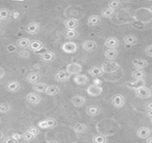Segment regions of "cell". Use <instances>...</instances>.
Wrapping results in <instances>:
<instances>
[{"label": "cell", "instance_id": "19", "mask_svg": "<svg viewBox=\"0 0 152 143\" xmlns=\"http://www.w3.org/2000/svg\"><path fill=\"white\" fill-rule=\"evenodd\" d=\"M73 81L77 85H85L86 83L89 82V78L84 74H79L74 76Z\"/></svg>", "mask_w": 152, "mask_h": 143}, {"label": "cell", "instance_id": "29", "mask_svg": "<svg viewBox=\"0 0 152 143\" xmlns=\"http://www.w3.org/2000/svg\"><path fill=\"white\" fill-rule=\"evenodd\" d=\"M72 130L75 133L77 134H82L84 133L87 130V126L84 123L79 122L77 123L72 127Z\"/></svg>", "mask_w": 152, "mask_h": 143}, {"label": "cell", "instance_id": "30", "mask_svg": "<svg viewBox=\"0 0 152 143\" xmlns=\"http://www.w3.org/2000/svg\"><path fill=\"white\" fill-rule=\"evenodd\" d=\"M26 79L30 84H34L39 81L40 75L39 73H37V72H30V73L28 74Z\"/></svg>", "mask_w": 152, "mask_h": 143}, {"label": "cell", "instance_id": "6", "mask_svg": "<svg viewBox=\"0 0 152 143\" xmlns=\"http://www.w3.org/2000/svg\"><path fill=\"white\" fill-rule=\"evenodd\" d=\"M135 94L137 98L145 100V99L150 98L151 97V88L145 86L144 87H141L140 89L136 90Z\"/></svg>", "mask_w": 152, "mask_h": 143}, {"label": "cell", "instance_id": "25", "mask_svg": "<svg viewBox=\"0 0 152 143\" xmlns=\"http://www.w3.org/2000/svg\"><path fill=\"white\" fill-rule=\"evenodd\" d=\"M104 55L109 60H113L119 55V51L116 49H108L104 52Z\"/></svg>", "mask_w": 152, "mask_h": 143}, {"label": "cell", "instance_id": "11", "mask_svg": "<svg viewBox=\"0 0 152 143\" xmlns=\"http://www.w3.org/2000/svg\"><path fill=\"white\" fill-rule=\"evenodd\" d=\"M151 130L148 127H141L137 131V136L139 138L146 139L151 136Z\"/></svg>", "mask_w": 152, "mask_h": 143}, {"label": "cell", "instance_id": "7", "mask_svg": "<svg viewBox=\"0 0 152 143\" xmlns=\"http://www.w3.org/2000/svg\"><path fill=\"white\" fill-rule=\"evenodd\" d=\"M56 125V120L54 118H47L43 120L38 123V127L42 129H49L53 128Z\"/></svg>", "mask_w": 152, "mask_h": 143}, {"label": "cell", "instance_id": "43", "mask_svg": "<svg viewBox=\"0 0 152 143\" xmlns=\"http://www.w3.org/2000/svg\"><path fill=\"white\" fill-rule=\"evenodd\" d=\"M3 143H19V141L15 140L12 137H7L4 139Z\"/></svg>", "mask_w": 152, "mask_h": 143}, {"label": "cell", "instance_id": "50", "mask_svg": "<svg viewBox=\"0 0 152 143\" xmlns=\"http://www.w3.org/2000/svg\"><path fill=\"white\" fill-rule=\"evenodd\" d=\"M47 143H60V142L56 140H49V141H47Z\"/></svg>", "mask_w": 152, "mask_h": 143}, {"label": "cell", "instance_id": "10", "mask_svg": "<svg viewBox=\"0 0 152 143\" xmlns=\"http://www.w3.org/2000/svg\"><path fill=\"white\" fill-rule=\"evenodd\" d=\"M79 22L78 19L73 17L67 18L64 21V25L66 29H76V28L79 26Z\"/></svg>", "mask_w": 152, "mask_h": 143}, {"label": "cell", "instance_id": "40", "mask_svg": "<svg viewBox=\"0 0 152 143\" xmlns=\"http://www.w3.org/2000/svg\"><path fill=\"white\" fill-rule=\"evenodd\" d=\"M27 131L30 132L31 134H32L33 135H34L35 137L38 135L39 134V132H40L38 128H37V127H33V126H31V127H30V128H29V129L27 130Z\"/></svg>", "mask_w": 152, "mask_h": 143}, {"label": "cell", "instance_id": "22", "mask_svg": "<svg viewBox=\"0 0 152 143\" xmlns=\"http://www.w3.org/2000/svg\"><path fill=\"white\" fill-rule=\"evenodd\" d=\"M123 42L125 45L129 46H134L138 43V38L132 34H129L123 37Z\"/></svg>", "mask_w": 152, "mask_h": 143}, {"label": "cell", "instance_id": "42", "mask_svg": "<svg viewBox=\"0 0 152 143\" xmlns=\"http://www.w3.org/2000/svg\"><path fill=\"white\" fill-rule=\"evenodd\" d=\"M145 54L146 56H149V57H152V46L151 45L147 46L144 49Z\"/></svg>", "mask_w": 152, "mask_h": 143}, {"label": "cell", "instance_id": "13", "mask_svg": "<svg viewBox=\"0 0 152 143\" xmlns=\"http://www.w3.org/2000/svg\"><path fill=\"white\" fill-rule=\"evenodd\" d=\"M104 45L107 49H116L119 47V40L114 37H110L105 40Z\"/></svg>", "mask_w": 152, "mask_h": 143}, {"label": "cell", "instance_id": "1", "mask_svg": "<svg viewBox=\"0 0 152 143\" xmlns=\"http://www.w3.org/2000/svg\"><path fill=\"white\" fill-rule=\"evenodd\" d=\"M100 67L102 69L103 73L112 74L115 73L119 70L120 65L119 63L116 62L109 61L102 64Z\"/></svg>", "mask_w": 152, "mask_h": 143}, {"label": "cell", "instance_id": "35", "mask_svg": "<svg viewBox=\"0 0 152 143\" xmlns=\"http://www.w3.org/2000/svg\"><path fill=\"white\" fill-rule=\"evenodd\" d=\"M93 143H107V137L104 135H94L92 138Z\"/></svg>", "mask_w": 152, "mask_h": 143}, {"label": "cell", "instance_id": "17", "mask_svg": "<svg viewBox=\"0 0 152 143\" xmlns=\"http://www.w3.org/2000/svg\"><path fill=\"white\" fill-rule=\"evenodd\" d=\"M26 101L31 105H38L41 102V97L34 92H30L26 95Z\"/></svg>", "mask_w": 152, "mask_h": 143}, {"label": "cell", "instance_id": "18", "mask_svg": "<svg viewBox=\"0 0 152 143\" xmlns=\"http://www.w3.org/2000/svg\"><path fill=\"white\" fill-rule=\"evenodd\" d=\"M56 57L55 53L52 51H46L41 54V59L45 63H50L54 60Z\"/></svg>", "mask_w": 152, "mask_h": 143}, {"label": "cell", "instance_id": "2", "mask_svg": "<svg viewBox=\"0 0 152 143\" xmlns=\"http://www.w3.org/2000/svg\"><path fill=\"white\" fill-rule=\"evenodd\" d=\"M82 66L77 62H71L68 64L66 67V71L68 72L69 75H77L81 74L82 72Z\"/></svg>", "mask_w": 152, "mask_h": 143}, {"label": "cell", "instance_id": "41", "mask_svg": "<svg viewBox=\"0 0 152 143\" xmlns=\"http://www.w3.org/2000/svg\"><path fill=\"white\" fill-rule=\"evenodd\" d=\"M18 54L19 56L22 58H28L30 56V53L25 49H22V50L19 51Z\"/></svg>", "mask_w": 152, "mask_h": 143}, {"label": "cell", "instance_id": "51", "mask_svg": "<svg viewBox=\"0 0 152 143\" xmlns=\"http://www.w3.org/2000/svg\"><path fill=\"white\" fill-rule=\"evenodd\" d=\"M2 137H4V134H3L1 132H0V139H1Z\"/></svg>", "mask_w": 152, "mask_h": 143}, {"label": "cell", "instance_id": "44", "mask_svg": "<svg viewBox=\"0 0 152 143\" xmlns=\"http://www.w3.org/2000/svg\"><path fill=\"white\" fill-rule=\"evenodd\" d=\"M12 137L13 139H15V140L19 141V139H22V135H21L20 134H19V133H15V134H13V135H12Z\"/></svg>", "mask_w": 152, "mask_h": 143}, {"label": "cell", "instance_id": "34", "mask_svg": "<svg viewBox=\"0 0 152 143\" xmlns=\"http://www.w3.org/2000/svg\"><path fill=\"white\" fill-rule=\"evenodd\" d=\"M145 76H146L145 72L141 70H135L132 73V77L136 80L137 79H144Z\"/></svg>", "mask_w": 152, "mask_h": 143}, {"label": "cell", "instance_id": "45", "mask_svg": "<svg viewBox=\"0 0 152 143\" xmlns=\"http://www.w3.org/2000/svg\"><path fill=\"white\" fill-rule=\"evenodd\" d=\"M5 75H6V72H5L4 69L2 67L0 66V79H2L5 76Z\"/></svg>", "mask_w": 152, "mask_h": 143}, {"label": "cell", "instance_id": "46", "mask_svg": "<svg viewBox=\"0 0 152 143\" xmlns=\"http://www.w3.org/2000/svg\"><path fill=\"white\" fill-rule=\"evenodd\" d=\"M93 82H94L93 84H96V85H100V86H101V84L102 83V81H101L100 79L98 78H96V79H94Z\"/></svg>", "mask_w": 152, "mask_h": 143}, {"label": "cell", "instance_id": "26", "mask_svg": "<svg viewBox=\"0 0 152 143\" xmlns=\"http://www.w3.org/2000/svg\"><path fill=\"white\" fill-rule=\"evenodd\" d=\"M101 21H102V17L99 15H92L89 17V18L87 19V23L89 26H94L99 24Z\"/></svg>", "mask_w": 152, "mask_h": 143}, {"label": "cell", "instance_id": "20", "mask_svg": "<svg viewBox=\"0 0 152 143\" xmlns=\"http://www.w3.org/2000/svg\"><path fill=\"white\" fill-rule=\"evenodd\" d=\"M82 48L87 52H92L95 50L97 47V43L94 40H86L84 41L82 45Z\"/></svg>", "mask_w": 152, "mask_h": 143}, {"label": "cell", "instance_id": "14", "mask_svg": "<svg viewBox=\"0 0 152 143\" xmlns=\"http://www.w3.org/2000/svg\"><path fill=\"white\" fill-rule=\"evenodd\" d=\"M132 65L137 70H141L147 67L148 65V62L147 60L142 58H136L132 60Z\"/></svg>", "mask_w": 152, "mask_h": 143}, {"label": "cell", "instance_id": "21", "mask_svg": "<svg viewBox=\"0 0 152 143\" xmlns=\"http://www.w3.org/2000/svg\"><path fill=\"white\" fill-rule=\"evenodd\" d=\"M71 76L69 75V73L66 70H59L57 72V73L55 75V79L57 82H66L70 78Z\"/></svg>", "mask_w": 152, "mask_h": 143}, {"label": "cell", "instance_id": "47", "mask_svg": "<svg viewBox=\"0 0 152 143\" xmlns=\"http://www.w3.org/2000/svg\"><path fill=\"white\" fill-rule=\"evenodd\" d=\"M146 114H147V116H148V117H149L150 119H151V109H150V110H147Z\"/></svg>", "mask_w": 152, "mask_h": 143}, {"label": "cell", "instance_id": "36", "mask_svg": "<svg viewBox=\"0 0 152 143\" xmlns=\"http://www.w3.org/2000/svg\"><path fill=\"white\" fill-rule=\"evenodd\" d=\"M65 36L69 40H74L78 37V32L76 29H66L65 32Z\"/></svg>", "mask_w": 152, "mask_h": 143}, {"label": "cell", "instance_id": "27", "mask_svg": "<svg viewBox=\"0 0 152 143\" xmlns=\"http://www.w3.org/2000/svg\"><path fill=\"white\" fill-rule=\"evenodd\" d=\"M44 47L43 43L39 40H34V41H31L30 45L29 47V49L30 50L33 51V52H39Z\"/></svg>", "mask_w": 152, "mask_h": 143}, {"label": "cell", "instance_id": "5", "mask_svg": "<svg viewBox=\"0 0 152 143\" xmlns=\"http://www.w3.org/2000/svg\"><path fill=\"white\" fill-rule=\"evenodd\" d=\"M111 104L116 108H121L125 105V98L121 94H116L111 98Z\"/></svg>", "mask_w": 152, "mask_h": 143}, {"label": "cell", "instance_id": "39", "mask_svg": "<svg viewBox=\"0 0 152 143\" xmlns=\"http://www.w3.org/2000/svg\"><path fill=\"white\" fill-rule=\"evenodd\" d=\"M121 1H118V0H111L108 2V7L111 9L113 10H115L120 6Z\"/></svg>", "mask_w": 152, "mask_h": 143}, {"label": "cell", "instance_id": "15", "mask_svg": "<svg viewBox=\"0 0 152 143\" xmlns=\"http://www.w3.org/2000/svg\"><path fill=\"white\" fill-rule=\"evenodd\" d=\"M21 89V84L18 81L12 80L6 84V89L8 92L12 93H15L18 92Z\"/></svg>", "mask_w": 152, "mask_h": 143}, {"label": "cell", "instance_id": "33", "mask_svg": "<svg viewBox=\"0 0 152 143\" xmlns=\"http://www.w3.org/2000/svg\"><path fill=\"white\" fill-rule=\"evenodd\" d=\"M12 13L8 9L1 8L0 9V21H6L11 17Z\"/></svg>", "mask_w": 152, "mask_h": 143}, {"label": "cell", "instance_id": "9", "mask_svg": "<svg viewBox=\"0 0 152 143\" xmlns=\"http://www.w3.org/2000/svg\"><path fill=\"white\" fill-rule=\"evenodd\" d=\"M40 30V26L37 22H31L27 24L25 28V32L27 34L34 35L36 34Z\"/></svg>", "mask_w": 152, "mask_h": 143}, {"label": "cell", "instance_id": "16", "mask_svg": "<svg viewBox=\"0 0 152 143\" xmlns=\"http://www.w3.org/2000/svg\"><path fill=\"white\" fill-rule=\"evenodd\" d=\"M102 112L100 107L96 105H89L86 107V113L90 117H96Z\"/></svg>", "mask_w": 152, "mask_h": 143}, {"label": "cell", "instance_id": "12", "mask_svg": "<svg viewBox=\"0 0 152 143\" xmlns=\"http://www.w3.org/2000/svg\"><path fill=\"white\" fill-rule=\"evenodd\" d=\"M71 102L75 107H80L86 103V98L82 95H76L71 98Z\"/></svg>", "mask_w": 152, "mask_h": 143}, {"label": "cell", "instance_id": "37", "mask_svg": "<svg viewBox=\"0 0 152 143\" xmlns=\"http://www.w3.org/2000/svg\"><path fill=\"white\" fill-rule=\"evenodd\" d=\"M11 109L12 105L9 102H1V103H0V113H7L10 112Z\"/></svg>", "mask_w": 152, "mask_h": 143}, {"label": "cell", "instance_id": "8", "mask_svg": "<svg viewBox=\"0 0 152 143\" xmlns=\"http://www.w3.org/2000/svg\"><path fill=\"white\" fill-rule=\"evenodd\" d=\"M126 85L128 88L133 90H137L141 87L146 86V81L145 79H137L134 82H126Z\"/></svg>", "mask_w": 152, "mask_h": 143}, {"label": "cell", "instance_id": "28", "mask_svg": "<svg viewBox=\"0 0 152 143\" xmlns=\"http://www.w3.org/2000/svg\"><path fill=\"white\" fill-rule=\"evenodd\" d=\"M30 43H31V40H29L28 38L22 37L19 38L17 42V47L21 48L22 49H26L29 48Z\"/></svg>", "mask_w": 152, "mask_h": 143}, {"label": "cell", "instance_id": "4", "mask_svg": "<svg viewBox=\"0 0 152 143\" xmlns=\"http://www.w3.org/2000/svg\"><path fill=\"white\" fill-rule=\"evenodd\" d=\"M61 49L63 50V52L67 53V54H74L78 49V46L77 43L73 41H68L63 44L61 46Z\"/></svg>", "mask_w": 152, "mask_h": 143}, {"label": "cell", "instance_id": "31", "mask_svg": "<svg viewBox=\"0 0 152 143\" xmlns=\"http://www.w3.org/2000/svg\"><path fill=\"white\" fill-rule=\"evenodd\" d=\"M47 87H48V84H45V83L43 82H37L36 84H33L32 89L34 91L38 92L44 93L45 92Z\"/></svg>", "mask_w": 152, "mask_h": 143}, {"label": "cell", "instance_id": "38", "mask_svg": "<svg viewBox=\"0 0 152 143\" xmlns=\"http://www.w3.org/2000/svg\"><path fill=\"white\" fill-rule=\"evenodd\" d=\"M35 137H35L34 135H33L32 134H31L28 131H26L22 135V138L24 139V141H26V142H31V141L34 139Z\"/></svg>", "mask_w": 152, "mask_h": 143}, {"label": "cell", "instance_id": "23", "mask_svg": "<svg viewBox=\"0 0 152 143\" xmlns=\"http://www.w3.org/2000/svg\"><path fill=\"white\" fill-rule=\"evenodd\" d=\"M90 76H91L92 77L94 78H97V77H100L102 76H103L104 73L102 72V69L100 67L98 66H93L89 69V70L88 71Z\"/></svg>", "mask_w": 152, "mask_h": 143}, {"label": "cell", "instance_id": "49", "mask_svg": "<svg viewBox=\"0 0 152 143\" xmlns=\"http://www.w3.org/2000/svg\"><path fill=\"white\" fill-rule=\"evenodd\" d=\"M19 16V14L18 13V12H15V13H14V15H13V17L15 19H17V18H18V17Z\"/></svg>", "mask_w": 152, "mask_h": 143}, {"label": "cell", "instance_id": "3", "mask_svg": "<svg viewBox=\"0 0 152 143\" xmlns=\"http://www.w3.org/2000/svg\"><path fill=\"white\" fill-rule=\"evenodd\" d=\"M86 92L89 96L91 97H99L103 92V87L100 85L96 84H90L86 88Z\"/></svg>", "mask_w": 152, "mask_h": 143}, {"label": "cell", "instance_id": "52", "mask_svg": "<svg viewBox=\"0 0 152 143\" xmlns=\"http://www.w3.org/2000/svg\"><path fill=\"white\" fill-rule=\"evenodd\" d=\"M0 122H1V120H0Z\"/></svg>", "mask_w": 152, "mask_h": 143}, {"label": "cell", "instance_id": "24", "mask_svg": "<svg viewBox=\"0 0 152 143\" xmlns=\"http://www.w3.org/2000/svg\"><path fill=\"white\" fill-rule=\"evenodd\" d=\"M61 91V89L59 86L56 85H48L47 89L45 91V94L47 95H49V96H55V95H57Z\"/></svg>", "mask_w": 152, "mask_h": 143}, {"label": "cell", "instance_id": "48", "mask_svg": "<svg viewBox=\"0 0 152 143\" xmlns=\"http://www.w3.org/2000/svg\"><path fill=\"white\" fill-rule=\"evenodd\" d=\"M146 143H152V138L151 137H148L147 139H146Z\"/></svg>", "mask_w": 152, "mask_h": 143}, {"label": "cell", "instance_id": "32", "mask_svg": "<svg viewBox=\"0 0 152 143\" xmlns=\"http://www.w3.org/2000/svg\"><path fill=\"white\" fill-rule=\"evenodd\" d=\"M102 14V17L106 19H110L111 17H113L115 15V10H113L107 7L104 9L101 12Z\"/></svg>", "mask_w": 152, "mask_h": 143}]
</instances>
